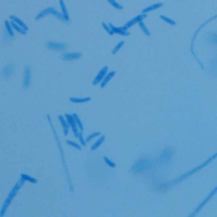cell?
Masks as SVG:
<instances>
[{"label": "cell", "mask_w": 217, "mask_h": 217, "mask_svg": "<svg viewBox=\"0 0 217 217\" xmlns=\"http://www.w3.org/2000/svg\"><path fill=\"white\" fill-rule=\"evenodd\" d=\"M123 45H124V41H120V43H119L118 45H117L116 47H115V49H114V50H113V52H112V54H113V55H115V54H117V52H118V51L120 50V49H121L122 47H123Z\"/></svg>", "instance_id": "cell-32"}, {"label": "cell", "mask_w": 217, "mask_h": 217, "mask_svg": "<svg viewBox=\"0 0 217 217\" xmlns=\"http://www.w3.org/2000/svg\"><path fill=\"white\" fill-rule=\"evenodd\" d=\"M162 5H163V4H162L161 2L155 3V4H152V5H150V6H148V7L144 8V9H143V12H142V14H148V13H150V12H153V10L157 9V8L161 7Z\"/></svg>", "instance_id": "cell-16"}, {"label": "cell", "mask_w": 217, "mask_h": 217, "mask_svg": "<svg viewBox=\"0 0 217 217\" xmlns=\"http://www.w3.org/2000/svg\"><path fill=\"white\" fill-rule=\"evenodd\" d=\"M146 17H147L146 14H142V15L136 16V17H134V19H131L130 21H128V22H127L126 24L123 26V29H124V30H127V29H129L130 27H132L134 24H139L140 22H142V21L144 20Z\"/></svg>", "instance_id": "cell-2"}, {"label": "cell", "mask_w": 217, "mask_h": 217, "mask_svg": "<svg viewBox=\"0 0 217 217\" xmlns=\"http://www.w3.org/2000/svg\"><path fill=\"white\" fill-rule=\"evenodd\" d=\"M82 53H67L63 54L61 56V59L65 61H71V60H77V59L81 58Z\"/></svg>", "instance_id": "cell-7"}, {"label": "cell", "mask_w": 217, "mask_h": 217, "mask_svg": "<svg viewBox=\"0 0 217 217\" xmlns=\"http://www.w3.org/2000/svg\"><path fill=\"white\" fill-rule=\"evenodd\" d=\"M104 139H106V136H99V139L97 140V141H96L95 143L92 145V146H91V148H90L91 151H95L97 148H99V147L101 146V144H102V143L104 142Z\"/></svg>", "instance_id": "cell-17"}, {"label": "cell", "mask_w": 217, "mask_h": 217, "mask_svg": "<svg viewBox=\"0 0 217 217\" xmlns=\"http://www.w3.org/2000/svg\"><path fill=\"white\" fill-rule=\"evenodd\" d=\"M58 119H59V121H60L61 123V126H62V128H63V134L64 136H67L68 134V130H69V125H68L67 121H66V119L65 117L63 116H58Z\"/></svg>", "instance_id": "cell-9"}, {"label": "cell", "mask_w": 217, "mask_h": 217, "mask_svg": "<svg viewBox=\"0 0 217 217\" xmlns=\"http://www.w3.org/2000/svg\"><path fill=\"white\" fill-rule=\"evenodd\" d=\"M10 25H12V27H13L14 29H15V30H17L19 33H21V34H23V35H25L26 33H27V31L24 30V29H23L22 27H20L19 25H17V24H16L15 22H13V21L10 22Z\"/></svg>", "instance_id": "cell-19"}, {"label": "cell", "mask_w": 217, "mask_h": 217, "mask_svg": "<svg viewBox=\"0 0 217 217\" xmlns=\"http://www.w3.org/2000/svg\"><path fill=\"white\" fill-rule=\"evenodd\" d=\"M30 78H31V71L30 67L28 65L25 66V71H24V81H23V88L27 89L30 85Z\"/></svg>", "instance_id": "cell-5"}, {"label": "cell", "mask_w": 217, "mask_h": 217, "mask_svg": "<svg viewBox=\"0 0 217 217\" xmlns=\"http://www.w3.org/2000/svg\"><path fill=\"white\" fill-rule=\"evenodd\" d=\"M97 136H100V132H98V131H96V132H93V134H89V136H87L86 142H87V143H88V142H90L91 140L95 139V138H97Z\"/></svg>", "instance_id": "cell-30"}, {"label": "cell", "mask_w": 217, "mask_h": 217, "mask_svg": "<svg viewBox=\"0 0 217 217\" xmlns=\"http://www.w3.org/2000/svg\"><path fill=\"white\" fill-rule=\"evenodd\" d=\"M12 201H13V199H12V197H9L7 195V197L5 199L4 203H3V205H2V208H1V210H0V217L4 216L5 212H6L7 208L9 207V205H10V203H12Z\"/></svg>", "instance_id": "cell-10"}, {"label": "cell", "mask_w": 217, "mask_h": 217, "mask_svg": "<svg viewBox=\"0 0 217 217\" xmlns=\"http://www.w3.org/2000/svg\"><path fill=\"white\" fill-rule=\"evenodd\" d=\"M101 26H102V28H104V30H106V32H108V34H110V35H113V34H114V32H113V31H112V29H111V28H110V26H108V25H106V23H104V22H102V23H101Z\"/></svg>", "instance_id": "cell-31"}, {"label": "cell", "mask_w": 217, "mask_h": 217, "mask_svg": "<svg viewBox=\"0 0 217 217\" xmlns=\"http://www.w3.org/2000/svg\"><path fill=\"white\" fill-rule=\"evenodd\" d=\"M10 20L13 21V22H15L17 25H19L20 27H22L24 30H26V31H28V26L26 25L25 23L23 22L22 20H20V19L18 18V17H16V16H13V15H10Z\"/></svg>", "instance_id": "cell-13"}, {"label": "cell", "mask_w": 217, "mask_h": 217, "mask_svg": "<svg viewBox=\"0 0 217 217\" xmlns=\"http://www.w3.org/2000/svg\"><path fill=\"white\" fill-rule=\"evenodd\" d=\"M108 2L110 3L112 6H114L115 8H117V9H123V6H122L120 3L117 2L116 0H108Z\"/></svg>", "instance_id": "cell-23"}, {"label": "cell", "mask_w": 217, "mask_h": 217, "mask_svg": "<svg viewBox=\"0 0 217 217\" xmlns=\"http://www.w3.org/2000/svg\"><path fill=\"white\" fill-rule=\"evenodd\" d=\"M45 47L50 50L54 51H64L66 49V43H54V41H48L45 43Z\"/></svg>", "instance_id": "cell-3"}, {"label": "cell", "mask_w": 217, "mask_h": 217, "mask_svg": "<svg viewBox=\"0 0 217 217\" xmlns=\"http://www.w3.org/2000/svg\"><path fill=\"white\" fill-rule=\"evenodd\" d=\"M139 25H140V27H141L142 30H143V32H144L147 36H150V35H151V32H150V31L148 30V28L146 27V25H145V23L143 22V21L139 23Z\"/></svg>", "instance_id": "cell-22"}, {"label": "cell", "mask_w": 217, "mask_h": 217, "mask_svg": "<svg viewBox=\"0 0 217 217\" xmlns=\"http://www.w3.org/2000/svg\"><path fill=\"white\" fill-rule=\"evenodd\" d=\"M108 26H110V28L112 29V31H113L114 33H116V34H120V35H123V36L129 35V32L127 30H124L123 27H115L113 24H110Z\"/></svg>", "instance_id": "cell-8"}, {"label": "cell", "mask_w": 217, "mask_h": 217, "mask_svg": "<svg viewBox=\"0 0 217 217\" xmlns=\"http://www.w3.org/2000/svg\"><path fill=\"white\" fill-rule=\"evenodd\" d=\"M52 15H54V16H55V17H56V18H57V19H59V20H61V21H63V22H65V23H67V22H66V20H65V18H64V17H63V15H62V14H61V13H59V12H57V10H54V12H53V13H52Z\"/></svg>", "instance_id": "cell-27"}, {"label": "cell", "mask_w": 217, "mask_h": 217, "mask_svg": "<svg viewBox=\"0 0 217 217\" xmlns=\"http://www.w3.org/2000/svg\"><path fill=\"white\" fill-rule=\"evenodd\" d=\"M65 119H66V121H67L68 125L71 126V130H73V134H75V136L76 138H78L79 136V134H80V130H79L78 128V125H77L76 121H75V119H73V115H71V114H65Z\"/></svg>", "instance_id": "cell-1"}, {"label": "cell", "mask_w": 217, "mask_h": 217, "mask_svg": "<svg viewBox=\"0 0 217 217\" xmlns=\"http://www.w3.org/2000/svg\"><path fill=\"white\" fill-rule=\"evenodd\" d=\"M160 19H161V20H163L164 22H167V24H170V25H172V26H175V25H176V22H175L174 20H172V19H170V18H167V17H165V16H163V15L160 16Z\"/></svg>", "instance_id": "cell-25"}, {"label": "cell", "mask_w": 217, "mask_h": 217, "mask_svg": "<svg viewBox=\"0 0 217 217\" xmlns=\"http://www.w3.org/2000/svg\"><path fill=\"white\" fill-rule=\"evenodd\" d=\"M66 144H67L68 146H71V147H73V148H76L77 150H82V146H81V145L77 144L76 142H73V141H66Z\"/></svg>", "instance_id": "cell-26"}, {"label": "cell", "mask_w": 217, "mask_h": 217, "mask_svg": "<svg viewBox=\"0 0 217 217\" xmlns=\"http://www.w3.org/2000/svg\"><path fill=\"white\" fill-rule=\"evenodd\" d=\"M73 119H75V121H76L77 125H78V128L80 131H83L84 130V126H83V123L81 122V120H80V118H79V116L77 115V114H73Z\"/></svg>", "instance_id": "cell-20"}, {"label": "cell", "mask_w": 217, "mask_h": 217, "mask_svg": "<svg viewBox=\"0 0 217 217\" xmlns=\"http://www.w3.org/2000/svg\"><path fill=\"white\" fill-rule=\"evenodd\" d=\"M116 75V71H110V73H106V76L104 77V79L101 81V83H100V88H104V87L106 86V84L108 83V82L111 81L112 80V78H113L114 76Z\"/></svg>", "instance_id": "cell-12"}, {"label": "cell", "mask_w": 217, "mask_h": 217, "mask_svg": "<svg viewBox=\"0 0 217 217\" xmlns=\"http://www.w3.org/2000/svg\"><path fill=\"white\" fill-rule=\"evenodd\" d=\"M54 10H55V8H54V7H48V8H45V9L41 10V13L38 14V15L35 17V20L39 21L41 19H43V17H45V16H48V15H50V14H52Z\"/></svg>", "instance_id": "cell-11"}, {"label": "cell", "mask_w": 217, "mask_h": 217, "mask_svg": "<svg viewBox=\"0 0 217 217\" xmlns=\"http://www.w3.org/2000/svg\"><path fill=\"white\" fill-rule=\"evenodd\" d=\"M21 179H23L24 181H28V182H30V183H33V184L37 183V180H36L35 178H33V177L29 176V175L27 174H21Z\"/></svg>", "instance_id": "cell-18"}, {"label": "cell", "mask_w": 217, "mask_h": 217, "mask_svg": "<svg viewBox=\"0 0 217 217\" xmlns=\"http://www.w3.org/2000/svg\"><path fill=\"white\" fill-rule=\"evenodd\" d=\"M24 183H25V181H24L23 179H20V180H19V181L17 182V183H16L15 186L13 187V189L10 190V192H9V195H8V197H12V199H14V197H15L16 195H17V193L19 192V190L21 189V187H22L23 185H24Z\"/></svg>", "instance_id": "cell-6"}, {"label": "cell", "mask_w": 217, "mask_h": 217, "mask_svg": "<svg viewBox=\"0 0 217 217\" xmlns=\"http://www.w3.org/2000/svg\"><path fill=\"white\" fill-rule=\"evenodd\" d=\"M78 139H79V141H80V144H81L82 147H86V146H87V142L85 141V139H84V136H83V134H82V131H80V134H79Z\"/></svg>", "instance_id": "cell-28"}, {"label": "cell", "mask_w": 217, "mask_h": 217, "mask_svg": "<svg viewBox=\"0 0 217 217\" xmlns=\"http://www.w3.org/2000/svg\"><path fill=\"white\" fill-rule=\"evenodd\" d=\"M59 4H60V7H61V14L63 15V17L65 18L66 22H69V16H68V13H67V9H66V6L65 4H64V1L63 0H59Z\"/></svg>", "instance_id": "cell-15"}, {"label": "cell", "mask_w": 217, "mask_h": 217, "mask_svg": "<svg viewBox=\"0 0 217 217\" xmlns=\"http://www.w3.org/2000/svg\"><path fill=\"white\" fill-rule=\"evenodd\" d=\"M4 24H5V28H6V31H7V33L9 34L10 37H13V36H14V28L12 27L10 23L8 22V21H5Z\"/></svg>", "instance_id": "cell-21"}, {"label": "cell", "mask_w": 217, "mask_h": 217, "mask_svg": "<svg viewBox=\"0 0 217 217\" xmlns=\"http://www.w3.org/2000/svg\"><path fill=\"white\" fill-rule=\"evenodd\" d=\"M69 100L73 104H85L91 100V97H71Z\"/></svg>", "instance_id": "cell-14"}, {"label": "cell", "mask_w": 217, "mask_h": 217, "mask_svg": "<svg viewBox=\"0 0 217 217\" xmlns=\"http://www.w3.org/2000/svg\"><path fill=\"white\" fill-rule=\"evenodd\" d=\"M12 71H13V65H7L6 67H5V69H4V71H3V77L4 78H7L8 76H9L10 73H12Z\"/></svg>", "instance_id": "cell-24"}, {"label": "cell", "mask_w": 217, "mask_h": 217, "mask_svg": "<svg viewBox=\"0 0 217 217\" xmlns=\"http://www.w3.org/2000/svg\"><path fill=\"white\" fill-rule=\"evenodd\" d=\"M104 162H106V163L108 164V167H111L112 169H115V167H116V163L112 161V160H111L110 158H108V157L104 156Z\"/></svg>", "instance_id": "cell-29"}, {"label": "cell", "mask_w": 217, "mask_h": 217, "mask_svg": "<svg viewBox=\"0 0 217 217\" xmlns=\"http://www.w3.org/2000/svg\"><path fill=\"white\" fill-rule=\"evenodd\" d=\"M108 66H104V67L101 68L100 71L98 73V75L95 77V79L93 80V82H92V84H93L94 86L95 85H98V84L101 83V81L104 79V77L106 76V73H108Z\"/></svg>", "instance_id": "cell-4"}]
</instances>
